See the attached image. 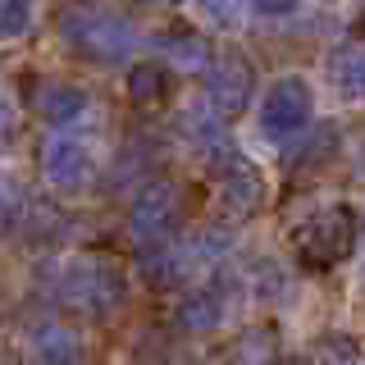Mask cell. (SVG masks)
I'll return each instance as SVG.
<instances>
[{"label":"cell","mask_w":365,"mask_h":365,"mask_svg":"<svg viewBox=\"0 0 365 365\" xmlns=\"http://www.w3.org/2000/svg\"><path fill=\"white\" fill-rule=\"evenodd\" d=\"M55 28H60V41L78 60L101 64V68H119L142 41L128 14H119L110 5H91V0H68L60 19H55Z\"/></svg>","instance_id":"obj_1"},{"label":"cell","mask_w":365,"mask_h":365,"mask_svg":"<svg viewBox=\"0 0 365 365\" xmlns=\"http://www.w3.org/2000/svg\"><path fill=\"white\" fill-rule=\"evenodd\" d=\"M60 302L73 315L83 319H106L123 306L128 297V269L119 265V256H106V251H83L60 269V283H55Z\"/></svg>","instance_id":"obj_2"},{"label":"cell","mask_w":365,"mask_h":365,"mask_svg":"<svg viewBox=\"0 0 365 365\" xmlns=\"http://www.w3.org/2000/svg\"><path fill=\"white\" fill-rule=\"evenodd\" d=\"M297 242V256H302V265L311 269H334L342 260L351 256V247H356V205L347 201H334V205H319L302 220V228L292 233Z\"/></svg>","instance_id":"obj_3"},{"label":"cell","mask_w":365,"mask_h":365,"mask_svg":"<svg viewBox=\"0 0 365 365\" xmlns=\"http://www.w3.org/2000/svg\"><path fill=\"white\" fill-rule=\"evenodd\" d=\"M192 210V187L178 178H146L142 192L128 205V224L133 237L142 242H165V237H178L182 224H187Z\"/></svg>","instance_id":"obj_4"},{"label":"cell","mask_w":365,"mask_h":365,"mask_svg":"<svg viewBox=\"0 0 365 365\" xmlns=\"http://www.w3.org/2000/svg\"><path fill=\"white\" fill-rule=\"evenodd\" d=\"M311 119H315V91H311L306 78L288 73V78H279V83L265 87V101H260V114H256L265 142L288 146L311 128Z\"/></svg>","instance_id":"obj_5"},{"label":"cell","mask_w":365,"mask_h":365,"mask_svg":"<svg viewBox=\"0 0 365 365\" xmlns=\"http://www.w3.org/2000/svg\"><path fill=\"white\" fill-rule=\"evenodd\" d=\"M41 178L51 182L55 192H64V197H73V192H87L91 178H96V155H91V146L83 137L73 133H51L41 142Z\"/></svg>","instance_id":"obj_6"},{"label":"cell","mask_w":365,"mask_h":365,"mask_svg":"<svg viewBox=\"0 0 365 365\" xmlns=\"http://www.w3.org/2000/svg\"><path fill=\"white\" fill-rule=\"evenodd\" d=\"M205 96H210V110L220 119H233L251 106L256 96V68L242 51H224L220 60L205 64Z\"/></svg>","instance_id":"obj_7"},{"label":"cell","mask_w":365,"mask_h":365,"mask_svg":"<svg viewBox=\"0 0 365 365\" xmlns=\"http://www.w3.org/2000/svg\"><path fill=\"white\" fill-rule=\"evenodd\" d=\"M265 205V182L251 165L237 160L233 169H220V187H215V215L220 220H251Z\"/></svg>","instance_id":"obj_8"},{"label":"cell","mask_w":365,"mask_h":365,"mask_svg":"<svg viewBox=\"0 0 365 365\" xmlns=\"http://www.w3.org/2000/svg\"><path fill=\"white\" fill-rule=\"evenodd\" d=\"M228 319V302L220 288H210V283H197V288H187L178 297L174 306V324L182 334H210V329H220Z\"/></svg>","instance_id":"obj_9"},{"label":"cell","mask_w":365,"mask_h":365,"mask_svg":"<svg viewBox=\"0 0 365 365\" xmlns=\"http://www.w3.org/2000/svg\"><path fill=\"white\" fill-rule=\"evenodd\" d=\"M87 91L78 83H64V78H46V83H37V91H32V110L41 114L46 123H55V128H64V123H73L78 114L87 110Z\"/></svg>","instance_id":"obj_10"},{"label":"cell","mask_w":365,"mask_h":365,"mask_svg":"<svg viewBox=\"0 0 365 365\" xmlns=\"http://www.w3.org/2000/svg\"><path fill=\"white\" fill-rule=\"evenodd\" d=\"M123 87H128L133 106L155 110V106H165V101L174 96V68H169L165 60H137V64H128Z\"/></svg>","instance_id":"obj_11"},{"label":"cell","mask_w":365,"mask_h":365,"mask_svg":"<svg viewBox=\"0 0 365 365\" xmlns=\"http://www.w3.org/2000/svg\"><path fill=\"white\" fill-rule=\"evenodd\" d=\"M28 351L37 356V365H78L83 361V338L68 324H37L28 338Z\"/></svg>","instance_id":"obj_12"},{"label":"cell","mask_w":365,"mask_h":365,"mask_svg":"<svg viewBox=\"0 0 365 365\" xmlns=\"http://www.w3.org/2000/svg\"><path fill=\"white\" fill-rule=\"evenodd\" d=\"M14 220V228L28 242H37V247H46V242H55V237L64 233V220H60V210L55 205H41V201H23L19 210H5V224Z\"/></svg>","instance_id":"obj_13"},{"label":"cell","mask_w":365,"mask_h":365,"mask_svg":"<svg viewBox=\"0 0 365 365\" xmlns=\"http://www.w3.org/2000/svg\"><path fill=\"white\" fill-rule=\"evenodd\" d=\"M329 73H334L338 96L347 101V106H356L361 91H365V55H361V41H347V46H342V51L334 55V64H329Z\"/></svg>","instance_id":"obj_14"},{"label":"cell","mask_w":365,"mask_h":365,"mask_svg":"<svg viewBox=\"0 0 365 365\" xmlns=\"http://www.w3.org/2000/svg\"><path fill=\"white\" fill-rule=\"evenodd\" d=\"M165 64H178V68H205L210 64V46H205L201 32H174L165 37Z\"/></svg>","instance_id":"obj_15"},{"label":"cell","mask_w":365,"mask_h":365,"mask_svg":"<svg viewBox=\"0 0 365 365\" xmlns=\"http://www.w3.org/2000/svg\"><path fill=\"white\" fill-rule=\"evenodd\" d=\"M37 0H0V41H19L32 32Z\"/></svg>","instance_id":"obj_16"},{"label":"cell","mask_w":365,"mask_h":365,"mask_svg":"<svg viewBox=\"0 0 365 365\" xmlns=\"http://www.w3.org/2000/svg\"><path fill=\"white\" fill-rule=\"evenodd\" d=\"M274 356H279V347H274L269 329H251L237 342V365H274Z\"/></svg>","instance_id":"obj_17"},{"label":"cell","mask_w":365,"mask_h":365,"mask_svg":"<svg viewBox=\"0 0 365 365\" xmlns=\"http://www.w3.org/2000/svg\"><path fill=\"white\" fill-rule=\"evenodd\" d=\"M197 5H201V19L210 23V28L228 32V28L242 23V5H247V0H197Z\"/></svg>","instance_id":"obj_18"},{"label":"cell","mask_w":365,"mask_h":365,"mask_svg":"<svg viewBox=\"0 0 365 365\" xmlns=\"http://www.w3.org/2000/svg\"><path fill=\"white\" fill-rule=\"evenodd\" d=\"M311 356H315L311 365H356V342L351 338H324Z\"/></svg>","instance_id":"obj_19"},{"label":"cell","mask_w":365,"mask_h":365,"mask_svg":"<svg viewBox=\"0 0 365 365\" xmlns=\"http://www.w3.org/2000/svg\"><path fill=\"white\" fill-rule=\"evenodd\" d=\"M251 5H256V14H265V19H288V14H297L302 0H251Z\"/></svg>","instance_id":"obj_20"},{"label":"cell","mask_w":365,"mask_h":365,"mask_svg":"<svg viewBox=\"0 0 365 365\" xmlns=\"http://www.w3.org/2000/svg\"><path fill=\"white\" fill-rule=\"evenodd\" d=\"M5 133H14V106H9V96L0 91V137Z\"/></svg>","instance_id":"obj_21"},{"label":"cell","mask_w":365,"mask_h":365,"mask_svg":"<svg viewBox=\"0 0 365 365\" xmlns=\"http://www.w3.org/2000/svg\"><path fill=\"white\" fill-rule=\"evenodd\" d=\"M5 210H9V187H5V178H0V224H5Z\"/></svg>","instance_id":"obj_22"},{"label":"cell","mask_w":365,"mask_h":365,"mask_svg":"<svg viewBox=\"0 0 365 365\" xmlns=\"http://www.w3.org/2000/svg\"><path fill=\"white\" fill-rule=\"evenodd\" d=\"M155 5H178V0H155Z\"/></svg>","instance_id":"obj_23"}]
</instances>
